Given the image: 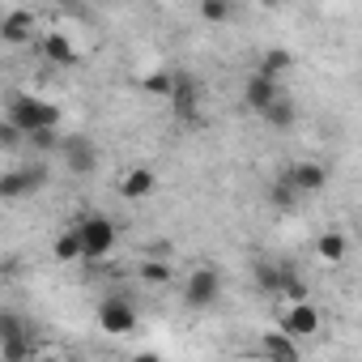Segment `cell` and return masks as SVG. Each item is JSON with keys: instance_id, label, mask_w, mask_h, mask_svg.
I'll return each mask as SVG.
<instances>
[{"instance_id": "obj_1", "label": "cell", "mask_w": 362, "mask_h": 362, "mask_svg": "<svg viewBox=\"0 0 362 362\" xmlns=\"http://www.w3.org/2000/svg\"><path fill=\"white\" fill-rule=\"evenodd\" d=\"M5 119H9L26 141L39 136V132H60V124H64L60 107L47 103V98H35V94H9V103H5Z\"/></svg>"}, {"instance_id": "obj_2", "label": "cell", "mask_w": 362, "mask_h": 362, "mask_svg": "<svg viewBox=\"0 0 362 362\" xmlns=\"http://www.w3.org/2000/svg\"><path fill=\"white\" fill-rule=\"evenodd\" d=\"M170 115L179 119V124H188V128H201L205 124V86H201V77H192L188 69H175V86H170Z\"/></svg>"}, {"instance_id": "obj_3", "label": "cell", "mask_w": 362, "mask_h": 362, "mask_svg": "<svg viewBox=\"0 0 362 362\" xmlns=\"http://www.w3.org/2000/svg\"><path fill=\"white\" fill-rule=\"evenodd\" d=\"M222 298V273L214 264H197L184 281V307L188 311H209Z\"/></svg>"}, {"instance_id": "obj_4", "label": "cell", "mask_w": 362, "mask_h": 362, "mask_svg": "<svg viewBox=\"0 0 362 362\" xmlns=\"http://www.w3.org/2000/svg\"><path fill=\"white\" fill-rule=\"evenodd\" d=\"M77 230H81V243H86V260H103V256H111V247H115V239H119V230H115V222H111L107 214H90V218H81Z\"/></svg>"}, {"instance_id": "obj_5", "label": "cell", "mask_w": 362, "mask_h": 362, "mask_svg": "<svg viewBox=\"0 0 362 362\" xmlns=\"http://www.w3.org/2000/svg\"><path fill=\"white\" fill-rule=\"evenodd\" d=\"M136 324H141V315H136V307H132L124 294H111V298L98 303V328H103L107 337H132Z\"/></svg>"}, {"instance_id": "obj_6", "label": "cell", "mask_w": 362, "mask_h": 362, "mask_svg": "<svg viewBox=\"0 0 362 362\" xmlns=\"http://www.w3.org/2000/svg\"><path fill=\"white\" fill-rule=\"evenodd\" d=\"M30 341H35V337H30V328L22 324V315H13V311L0 315V362H26V358L35 354Z\"/></svg>"}, {"instance_id": "obj_7", "label": "cell", "mask_w": 362, "mask_h": 362, "mask_svg": "<svg viewBox=\"0 0 362 362\" xmlns=\"http://www.w3.org/2000/svg\"><path fill=\"white\" fill-rule=\"evenodd\" d=\"M60 158H64L69 175H77V179H86V175H94V170H98V145H94L86 132H64Z\"/></svg>"}, {"instance_id": "obj_8", "label": "cell", "mask_w": 362, "mask_h": 362, "mask_svg": "<svg viewBox=\"0 0 362 362\" xmlns=\"http://www.w3.org/2000/svg\"><path fill=\"white\" fill-rule=\"evenodd\" d=\"M320 328H324V320H320V307L315 303H294L281 315V332L294 337V341H315Z\"/></svg>"}, {"instance_id": "obj_9", "label": "cell", "mask_w": 362, "mask_h": 362, "mask_svg": "<svg viewBox=\"0 0 362 362\" xmlns=\"http://www.w3.org/2000/svg\"><path fill=\"white\" fill-rule=\"evenodd\" d=\"M39 56H43L52 69H77V60H81L73 35H64V30H47V35H39Z\"/></svg>"}, {"instance_id": "obj_10", "label": "cell", "mask_w": 362, "mask_h": 362, "mask_svg": "<svg viewBox=\"0 0 362 362\" xmlns=\"http://www.w3.org/2000/svg\"><path fill=\"white\" fill-rule=\"evenodd\" d=\"M281 175H286L290 184L298 188V197H315V192H324V184H328V170H324L320 162H311V158H298V162H290Z\"/></svg>"}, {"instance_id": "obj_11", "label": "cell", "mask_w": 362, "mask_h": 362, "mask_svg": "<svg viewBox=\"0 0 362 362\" xmlns=\"http://www.w3.org/2000/svg\"><path fill=\"white\" fill-rule=\"evenodd\" d=\"M277 98H286V94H281V81H269V77H260V73H252V77L243 81V107H247L252 115H264Z\"/></svg>"}, {"instance_id": "obj_12", "label": "cell", "mask_w": 362, "mask_h": 362, "mask_svg": "<svg viewBox=\"0 0 362 362\" xmlns=\"http://www.w3.org/2000/svg\"><path fill=\"white\" fill-rule=\"evenodd\" d=\"M0 39H5L9 47H22L35 39V13L30 9H5V18H0Z\"/></svg>"}, {"instance_id": "obj_13", "label": "cell", "mask_w": 362, "mask_h": 362, "mask_svg": "<svg viewBox=\"0 0 362 362\" xmlns=\"http://www.w3.org/2000/svg\"><path fill=\"white\" fill-rule=\"evenodd\" d=\"M153 188H158L153 166H128L124 179H119V197L124 201H145V197H153Z\"/></svg>"}, {"instance_id": "obj_14", "label": "cell", "mask_w": 362, "mask_h": 362, "mask_svg": "<svg viewBox=\"0 0 362 362\" xmlns=\"http://www.w3.org/2000/svg\"><path fill=\"white\" fill-rule=\"evenodd\" d=\"M52 256H56L60 264H77V260H86V243H81V230H77V226L60 230V235H56V243H52Z\"/></svg>"}, {"instance_id": "obj_15", "label": "cell", "mask_w": 362, "mask_h": 362, "mask_svg": "<svg viewBox=\"0 0 362 362\" xmlns=\"http://www.w3.org/2000/svg\"><path fill=\"white\" fill-rule=\"evenodd\" d=\"M315 256H320L324 264H341V260L349 256V239H345L341 230H320V235H315Z\"/></svg>"}, {"instance_id": "obj_16", "label": "cell", "mask_w": 362, "mask_h": 362, "mask_svg": "<svg viewBox=\"0 0 362 362\" xmlns=\"http://www.w3.org/2000/svg\"><path fill=\"white\" fill-rule=\"evenodd\" d=\"M260 349H264L269 362H298V341L286 337L281 328H277V332H264V345H260Z\"/></svg>"}, {"instance_id": "obj_17", "label": "cell", "mask_w": 362, "mask_h": 362, "mask_svg": "<svg viewBox=\"0 0 362 362\" xmlns=\"http://www.w3.org/2000/svg\"><path fill=\"white\" fill-rule=\"evenodd\" d=\"M264 197H269V205H273L277 214H294V209H298V201H303V197H298V188L290 184L286 175H277V179H273Z\"/></svg>"}, {"instance_id": "obj_18", "label": "cell", "mask_w": 362, "mask_h": 362, "mask_svg": "<svg viewBox=\"0 0 362 362\" xmlns=\"http://www.w3.org/2000/svg\"><path fill=\"white\" fill-rule=\"evenodd\" d=\"M170 277H175V269H170V260H162V256H145L141 264H136V281H145V286H170Z\"/></svg>"}, {"instance_id": "obj_19", "label": "cell", "mask_w": 362, "mask_h": 362, "mask_svg": "<svg viewBox=\"0 0 362 362\" xmlns=\"http://www.w3.org/2000/svg\"><path fill=\"white\" fill-rule=\"evenodd\" d=\"M252 273H256V286H260L264 294H281V286H286V277H290V269H281V264H273V260H256Z\"/></svg>"}, {"instance_id": "obj_20", "label": "cell", "mask_w": 362, "mask_h": 362, "mask_svg": "<svg viewBox=\"0 0 362 362\" xmlns=\"http://www.w3.org/2000/svg\"><path fill=\"white\" fill-rule=\"evenodd\" d=\"M260 119H264L273 132H286V128H294V119H298V107H294V98L286 94V98H277V103H273V107H269Z\"/></svg>"}, {"instance_id": "obj_21", "label": "cell", "mask_w": 362, "mask_h": 362, "mask_svg": "<svg viewBox=\"0 0 362 362\" xmlns=\"http://www.w3.org/2000/svg\"><path fill=\"white\" fill-rule=\"evenodd\" d=\"M294 64V56L286 52V47H269L264 56H260V64H256V73L260 77H269V81H281V73Z\"/></svg>"}, {"instance_id": "obj_22", "label": "cell", "mask_w": 362, "mask_h": 362, "mask_svg": "<svg viewBox=\"0 0 362 362\" xmlns=\"http://www.w3.org/2000/svg\"><path fill=\"white\" fill-rule=\"evenodd\" d=\"M22 197H30V192H26V175H22V166H13V170L0 175V201L13 205V201H22Z\"/></svg>"}, {"instance_id": "obj_23", "label": "cell", "mask_w": 362, "mask_h": 362, "mask_svg": "<svg viewBox=\"0 0 362 362\" xmlns=\"http://www.w3.org/2000/svg\"><path fill=\"white\" fill-rule=\"evenodd\" d=\"M170 86H175V69H153V73L141 81V94H153V98H170Z\"/></svg>"}, {"instance_id": "obj_24", "label": "cell", "mask_w": 362, "mask_h": 362, "mask_svg": "<svg viewBox=\"0 0 362 362\" xmlns=\"http://www.w3.org/2000/svg\"><path fill=\"white\" fill-rule=\"evenodd\" d=\"M197 13H201V22H214L218 26V22H230L235 18V5H230V0H201Z\"/></svg>"}, {"instance_id": "obj_25", "label": "cell", "mask_w": 362, "mask_h": 362, "mask_svg": "<svg viewBox=\"0 0 362 362\" xmlns=\"http://www.w3.org/2000/svg\"><path fill=\"white\" fill-rule=\"evenodd\" d=\"M22 175H26V192H30V197H35V192H43V188H47V179H52L43 162H30V166H22Z\"/></svg>"}, {"instance_id": "obj_26", "label": "cell", "mask_w": 362, "mask_h": 362, "mask_svg": "<svg viewBox=\"0 0 362 362\" xmlns=\"http://www.w3.org/2000/svg\"><path fill=\"white\" fill-rule=\"evenodd\" d=\"M22 141H26V136H22V132H18V128L9 124V119H5V124H0V145H5V149H18Z\"/></svg>"}, {"instance_id": "obj_27", "label": "cell", "mask_w": 362, "mask_h": 362, "mask_svg": "<svg viewBox=\"0 0 362 362\" xmlns=\"http://www.w3.org/2000/svg\"><path fill=\"white\" fill-rule=\"evenodd\" d=\"M128 362H166V358H162V354H153V349H141V354H132Z\"/></svg>"}, {"instance_id": "obj_28", "label": "cell", "mask_w": 362, "mask_h": 362, "mask_svg": "<svg viewBox=\"0 0 362 362\" xmlns=\"http://www.w3.org/2000/svg\"><path fill=\"white\" fill-rule=\"evenodd\" d=\"M30 362H64V358H56V354H39V358H30Z\"/></svg>"}]
</instances>
